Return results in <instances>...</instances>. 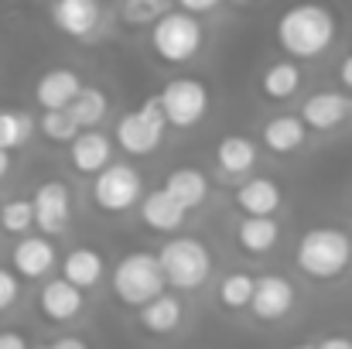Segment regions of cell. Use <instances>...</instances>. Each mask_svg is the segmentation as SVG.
I'll return each mask as SVG.
<instances>
[{
	"mask_svg": "<svg viewBox=\"0 0 352 349\" xmlns=\"http://www.w3.org/2000/svg\"><path fill=\"white\" fill-rule=\"evenodd\" d=\"M277 41L294 59H318L336 41V17L325 7H294L277 21Z\"/></svg>",
	"mask_w": 352,
	"mask_h": 349,
	"instance_id": "6da1fadb",
	"label": "cell"
},
{
	"mask_svg": "<svg viewBox=\"0 0 352 349\" xmlns=\"http://www.w3.org/2000/svg\"><path fill=\"white\" fill-rule=\"evenodd\" d=\"M294 264L315 281H332L352 264V236L339 226H315L298 240Z\"/></svg>",
	"mask_w": 352,
	"mask_h": 349,
	"instance_id": "7a4b0ae2",
	"label": "cell"
},
{
	"mask_svg": "<svg viewBox=\"0 0 352 349\" xmlns=\"http://www.w3.org/2000/svg\"><path fill=\"white\" fill-rule=\"evenodd\" d=\"M161 271H164V281L178 291H192V288H202L212 274V253L202 240L195 236H171L161 253Z\"/></svg>",
	"mask_w": 352,
	"mask_h": 349,
	"instance_id": "3957f363",
	"label": "cell"
},
{
	"mask_svg": "<svg viewBox=\"0 0 352 349\" xmlns=\"http://www.w3.org/2000/svg\"><path fill=\"white\" fill-rule=\"evenodd\" d=\"M164 271L154 253H126L113 271V295L130 308H147L154 298L164 295Z\"/></svg>",
	"mask_w": 352,
	"mask_h": 349,
	"instance_id": "277c9868",
	"label": "cell"
},
{
	"mask_svg": "<svg viewBox=\"0 0 352 349\" xmlns=\"http://www.w3.org/2000/svg\"><path fill=\"white\" fill-rule=\"evenodd\" d=\"M202 24L199 17L185 14L182 7L168 10L154 28H151V48L164 59V62H188L192 55H199L202 48Z\"/></svg>",
	"mask_w": 352,
	"mask_h": 349,
	"instance_id": "5b68a950",
	"label": "cell"
},
{
	"mask_svg": "<svg viewBox=\"0 0 352 349\" xmlns=\"http://www.w3.org/2000/svg\"><path fill=\"white\" fill-rule=\"evenodd\" d=\"M164 130H168V116L161 110V100L151 96L140 110H130L126 116H120L117 144L120 151H126L133 158H144V154L157 151V144L164 140Z\"/></svg>",
	"mask_w": 352,
	"mask_h": 349,
	"instance_id": "8992f818",
	"label": "cell"
},
{
	"mask_svg": "<svg viewBox=\"0 0 352 349\" xmlns=\"http://www.w3.org/2000/svg\"><path fill=\"white\" fill-rule=\"evenodd\" d=\"M157 100H161V110L168 116V127H178V130L195 127L209 110V89H206V83H199L192 76L171 79L157 93Z\"/></svg>",
	"mask_w": 352,
	"mask_h": 349,
	"instance_id": "52a82bcc",
	"label": "cell"
},
{
	"mask_svg": "<svg viewBox=\"0 0 352 349\" xmlns=\"http://www.w3.org/2000/svg\"><path fill=\"white\" fill-rule=\"evenodd\" d=\"M93 202L103 213H126L130 206L144 202V182L137 168L130 165H110L103 175L93 182Z\"/></svg>",
	"mask_w": 352,
	"mask_h": 349,
	"instance_id": "ba28073f",
	"label": "cell"
},
{
	"mask_svg": "<svg viewBox=\"0 0 352 349\" xmlns=\"http://www.w3.org/2000/svg\"><path fill=\"white\" fill-rule=\"evenodd\" d=\"M34 226L45 236H55L69 226L72 216V195L65 189V182H41L34 189Z\"/></svg>",
	"mask_w": 352,
	"mask_h": 349,
	"instance_id": "9c48e42d",
	"label": "cell"
},
{
	"mask_svg": "<svg viewBox=\"0 0 352 349\" xmlns=\"http://www.w3.org/2000/svg\"><path fill=\"white\" fill-rule=\"evenodd\" d=\"M253 315L260 322H277L284 319L291 308H294V284L280 274H263L256 277V291H253V302H250Z\"/></svg>",
	"mask_w": 352,
	"mask_h": 349,
	"instance_id": "30bf717a",
	"label": "cell"
},
{
	"mask_svg": "<svg viewBox=\"0 0 352 349\" xmlns=\"http://www.w3.org/2000/svg\"><path fill=\"white\" fill-rule=\"evenodd\" d=\"M352 114L349 96L336 93V89H322V93H311L301 107V120L305 127L311 130H336L339 123H346Z\"/></svg>",
	"mask_w": 352,
	"mask_h": 349,
	"instance_id": "8fae6325",
	"label": "cell"
},
{
	"mask_svg": "<svg viewBox=\"0 0 352 349\" xmlns=\"http://www.w3.org/2000/svg\"><path fill=\"white\" fill-rule=\"evenodd\" d=\"M82 89L86 86H82V79L72 69H48L38 79V86H34V100L45 107V114L48 110H69Z\"/></svg>",
	"mask_w": 352,
	"mask_h": 349,
	"instance_id": "7c38bea8",
	"label": "cell"
},
{
	"mask_svg": "<svg viewBox=\"0 0 352 349\" xmlns=\"http://www.w3.org/2000/svg\"><path fill=\"white\" fill-rule=\"evenodd\" d=\"M38 308L48 322H72L79 312H82V291L76 284H69L65 277H55L41 288L38 295Z\"/></svg>",
	"mask_w": 352,
	"mask_h": 349,
	"instance_id": "4fadbf2b",
	"label": "cell"
},
{
	"mask_svg": "<svg viewBox=\"0 0 352 349\" xmlns=\"http://www.w3.org/2000/svg\"><path fill=\"white\" fill-rule=\"evenodd\" d=\"M100 3L96 0H58L55 7H52V21H55V28L62 31V34H69V38H86V34H93L96 31V24H100Z\"/></svg>",
	"mask_w": 352,
	"mask_h": 349,
	"instance_id": "5bb4252c",
	"label": "cell"
},
{
	"mask_svg": "<svg viewBox=\"0 0 352 349\" xmlns=\"http://www.w3.org/2000/svg\"><path fill=\"white\" fill-rule=\"evenodd\" d=\"M72 168L79 175H103L110 168V154H113V144L107 134L100 130H82L72 144Z\"/></svg>",
	"mask_w": 352,
	"mask_h": 349,
	"instance_id": "9a60e30c",
	"label": "cell"
},
{
	"mask_svg": "<svg viewBox=\"0 0 352 349\" xmlns=\"http://www.w3.org/2000/svg\"><path fill=\"white\" fill-rule=\"evenodd\" d=\"M103 274H107V260H103V253L93 250V246H76V250H69L65 260H62V277H65L69 284H76L79 291L96 288V284L103 281Z\"/></svg>",
	"mask_w": 352,
	"mask_h": 349,
	"instance_id": "2e32d148",
	"label": "cell"
},
{
	"mask_svg": "<svg viewBox=\"0 0 352 349\" xmlns=\"http://www.w3.org/2000/svg\"><path fill=\"white\" fill-rule=\"evenodd\" d=\"M236 206L253 220H270L280 206V189L274 178H250L236 189Z\"/></svg>",
	"mask_w": 352,
	"mask_h": 349,
	"instance_id": "e0dca14e",
	"label": "cell"
},
{
	"mask_svg": "<svg viewBox=\"0 0 352 349\" xmlns=\"http://www.w3.org/2000/svg\"><path fill=\"white\" fill-rule=\"evenodd\" d=\"M55 267V246L48 236H24L17 246H14V271L21 277H45L48 271Z\"/></svg>",
	"mask_w": 352,
	"mask_h": 349,
	"instance_id": "ac0fdd59",
	"label": "cell"
},
{
	"mask_svg": "<svg viewBox=\"0 0 352 349\" xmlns=\"http://www.w3.org/2000/svg\"><path fill=\"white\" fill-rule=\"evenodd\" d=\"M185 213H188V209H182V206L164 192V189L147 192V195H144V202H140V220H144V226H147V230H154V233L182 230Z\"/></svg>",
	"mask_w": 352,
	"mask_h": 349,
	"instance_id": "d6986e66",
	"label": "cell"
},
{
	"mask_svg": "<svg viewBox=\"0 0 352 349\" xmlns=\"http://www.w3.org/2000/svg\"><path fill=\"white\" fill-rule=\"evenodd\" d=\"M260 137H263V147H267V151H274V154H291V151H298V147L305 144L308 127H305L301 116L277 114L263 123Z\"/></svg>",
	"mask_w": 352,
	"mask_h": 349,
	"instance_id": "ffe728a7",
	"label": "cell"
},
{
	"mask_svg": "<svg viewBox=\"0 0 352 349\" xmlns=\"http://www.w3.org/2000/svg\"><path fill=\"white\" fill-rule=\"evenodd\" d=\"M161 189H164L182 209H195V206H202L206 195H209V178H206L199 168H175V171L164 178Z\"/></svg>",
	"mask_w": 352,
	"mask_h": 349,
	"instance_id": "44dd1931",
	"label": "cell"
},
{
	"mask_svg": "<svg viewBox=\"0 0 352 349\" xmlns=\"http://www.w3.org/2000/svg\"><path fill=\"white\" fill-rule=\"evenodd\" d=\"M298 89H301V69H298V62H291V59H280V62L267 65V72L260 76V93H263L267 100H274V103L291 100Z\"/></svg>",
	"mask_w": 352,
	"mask_h": 349,
	"instance_id": "7402d4cb",
	"label": "cell"
},
{
	"mask_svg": "<svg viewBox=\"0 0 352 349\" xmlns=\"http://www.w3.org/2000/svg\"><path fill=\"white\" fill-rule=\"evenodd\" d=\"M182 315H185L182 302L175 295H161L147 308H140V326L147 332H154V336H168V332H175L182 326Z\"/></svg>",
	"mask_w": 352,
	"mask_h": 349,
	"instance_id": "603a6c76",
	"label": "cell"
},
{
	"mask_svg": "<svg viewBox=\"0 0 352 349\" xmlns=\"http://www.w3.org/2000/svg\"><path fill=\"white\" fill-rule=\"evenodd\" d=\"M256 161V144L250 137H223L216 144V165L226 171V175H243L250 171Z\"/></svg>",
	"mask_w": 352,
	"mask_h": 349,
	"instance_id": "cb8c5ba5",
	"label": "cell"
},
{
	"mask_svg": "<svg viewBox=\"0 0 352 349\" xmlns=\"http://www.w3.org/2000/svg\"><path fill=\"white\" fill-rule=\"evenodd\" d=\"M277 236H280L277 220H253V216H246V220L236 226V243H239L246 253H267V250H274Z\"/></svg>",
	"mask_w": 352,
	"mask_h": 349,
	"instance_id": "d4e9b609",
	"label": "cell"
},
{
	"mask_svg": "<svg viewBox=\"0 0 352 349\" xmlns=\"http://www.w3.org/2000/svg\"><path fill=\"white\" fill-rule=\"evenodd\" d=\"M107 110H110L107 93L96 89V86H86V89L76 96V103L69 107V114L76 116V123H79L82 130H96V123L107 116Z\"/></svg>",
	"mask_w": 352,
	"mask_h": 349,
	"instance_id": "484cf974",
	"label": "cell"
},
{
	"mask_svg": "<svg viewBox=\"0 0 352 349\" xmlns=\"http://www.w3.org/2000/svg\"><path fill=\"white\" fill-rule=\"evenodd\" d=\"M253 291H256V281H253L250 274H226L223 284H219V302H223L226 308L239 312V308H250Z\"/></svg>",
	"mask_w": 352,
	"mask_h": 349,
	"instance_id": "4316f807",
	"label": "cell"
},
{
	"mask_svg": "<svg viewBox=\"0 0 352 349\" xmlns=\"http://www.w3.org/2000/svg\"><path fill=\"white\" fill-rule=\"evenodd\" d=\"M31 116L28 114H14V110H0V151L10 154L14 147H21L31 137Z\"/></svg>",
	"mask_w": 352,
	"mask_h": 349,
	"instance_id": "83f0119b",
	"label": "cell"
},
{
	"mask_svg": "<svg viewBox=\"0 0 352 349\" xmlns=\"http://www.w3.org/2000/svg\"><path fill=\"white\" fill-rule=\"evenodd\" d=\"M41 134L55 144H76L82 127L76 123V116L69 110H48V114H41Z\"/></svg>",
	"mask_w": 352,
	"mask_h": 349,
	"instance_id": "f1b7e54d",
	"label": "cell"
},
{
	"mask_svg": "<svg viewBox=\"0 0 352 349\" xmlns=\"http://www.w3.org/2000/svg\"><path fill=\"white\" fill-rule=\"evenodd\" d=\"M0 226L3 233H17L24 240V233L34 226V202L31 199H10L0 206Z\"/></svg>",
	"mask_w": 352,
	"mask_h": 349,
	"instance_id": "f546056e",
	"label": "cell"
},
{
	"mask_svg": "<svg viewBox=\"0 0 352 349\" xmlns=\"http://www.w3.org/2000/svg\"><path fill=\"white\" fill-rule=\"evenodd\" d=\"M171 7L168 3H151V0H130L126 7H123V21L126 24H157L164 14H168Z\"/></svg>",
	"mask_w": 352,
	"mask_h": 349,
	"instance_id": "4dcf8cb0",
	"label": "cell"
},
{
	"mask_svg": "<svg viewBox=\"0 0 352 349\" xmlns=\"http://www.w3.org/2000/svg\"><path fill=\"white\" fill-rule=\"evenodd\" d=\"M17 295H21L17 274H10V271H3V267H0V312H7V308L17 302Z\"/></svg>",
	"mask_w": 352,
	"mask_h": 349,
	"instance_id": "1f68e13d",
	"label": "cell"
},
{
	"mask_svg": "<svg viewBox=\"0 0 352 349\" xmlns=\"http://www.w3.org/2000/svg\"><path fill=\"white\" fill-rule=\"evenodd\" d=\"M182 10H185V14H192V17H199V14L216 10V0H182Z\"/></svg>",
	"mask_w": 352,
	"mask_h": 349,
	"instance_id": "d6a6232c",
	"label": "cell"
},
{
	"mask_svg": "<svg viewBox=\"0 0 352 349\" xmlns=\"http://www.w3.org/2000/svg\"><path fill=\"white\" fill-rule=\"evenodd\" d=\"M0 349H31V346H28V339L21 332L7 329V332H0Z\"/></svg>",
	"mask_w": 352,
	"mask_h": 349,
	"instance_id": "836d02e7",
	"label": "cell"
},
{
	"mask_svg": "<svg viewBox=\"0 0 352 349\" xmlns=\"http://www.w3.org/2000/svg\"><path fill=\"white\" fill-rule=\"evenodd\" d=\"M318 349H352V339L349 336H325Z\"/></svg>",
	"mask_w": 352,
	"mask_h": 349,
	"instance_id": "e575fe53",
	"label": "cell"
},
{
	"mask_svg": "<svg viewBox=\"0 0 352 349\" xmlns=\"http://www.w3.org/2000/svg\"><path fill=\"white\" fill-rule=\"evenodd\" d=\"M52 349H89V346H86L79 336H62V339L52 343Z\"/></svg>",
	"mask_w": 352,
	"mask_h": 349,
	"instance_id": "d590c367",
	"label": "cell"
},
{
	"mask_svg": "<svg viewBox=\"0 0 352 349\" xmlns=\"http://www.w3.org/2000/svg\"><path fill=\"white\" fill-rule=\"evenodd\" d=\"M339 79H342V86L352 93V55L342 62V65H339Z\"/></svg>",
	"mask_w": 352,
	"mask_h": 349,
	"instance_id": "8d00e7d4",
	"label": "cell"
},
{
	"mask_svg": "<svg viewBox=\"0 0 352 349\" xmlns=\"http://www.w3.org/2000/svg\"><path fill=\"white\" fill-rule=\"evenodd\" d=\"M7 168H10V154H3V151H0V178L7 175Z\"/></svg>",
	"mask_w": 352,
	"mask_h": 349,
	"instance_id": "74e56055",
	"label": "cell"
},
{
	"mask_svg": "<svg viewBox=\"0 0 352 349\" xmlns=\"http://www.w3.org/2000/svg\"><path fill=\"white\" fill-rule=\"evenodd\" d=\"M287 349H318V346H308V343H294V346H287Z\"/></svg>",
	"mask_w": 352,
	"mask_h": 349,
	"instance_id": "f35d334b",
	"label": "cell"
},
{
	"mask_svg": "<svg viewBox=\"0 0 352 349\" xmlns=\"http://www.w3.org/2000/svg\"><path fill=\"white\" fill-rule=\"evenodd\" d=\"M34 349H52V343H45V346H34Z\"/></svg>",
	"mask_w": 352,
	"mask_h": 349,
	"instance_id": "ab89813d",
	"label": "cell"
}]
</instances>
